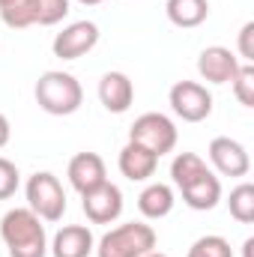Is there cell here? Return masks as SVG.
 <instances>
[{"label":"cell","instance_id":"cell-1","mask_svg":"<svg viewBox=\"0 0 254 257\" xmlns=\"http://www.w3.org/2000/svg\"><path fill=\"white\" fill-rule=\"evenodd\" d=\"M0 236L9 248V257H45L48 233L42 218L30 206H15L0 221Z\"/></svg>","mask_w":254,"mask_h":257},{"label":"cell","instance_id":"cell-2","mask_svg":"<svg viewBox=\"0 0 254 257\" xmlns=\"http://www.w3.org/2000/svg\"><path fill=\"white\" fill-rule=\"evenodd\" d=\"M33 96H36V105L51 117H69L84 102L81 81L69 72H60V69L42 72L36 87H33Z\"/></svg>","mask_w":254,"mask_h":257},{"label":"cell","instance_id":"cell-3","mask_svg":"<svg viewBox=\"0 0 254 257\" xmlns=\"http://www.w3.org/2000/svg\"><path fill=\"white\" fill-rule=\"evenodd\" d=\"M156 248V230L144 221H126L120 227H111L99 242V257H144Z\"/></svg>","mask_w":254,"mask_h":257},{"label":"cell","instance_id":"cell-4","mask_svg":"<svg viewBox=\"0 0 254 257\" xmlns=\"http://www.w3.org/2000/svg\"><path fill=\"white\" fill-rule=\"evenodd\" d=\"M27 206L42 221H60L66 212V192L51 171H39L27 180Z\"/></svg>","mask_w":254,"mask_h":257},{"label":"cell","instance_id":"cell-5","mask_svg":"<svg viewBox=\"0 0 254 257\" xmlns=\"http://www.w3.org/2000/svg\"><path fill=\"white\" fill-rule=\"evenodd\" d=\"M177 138H180V132L174 126V120L165 117V114H159V111L141 114V117L135 120V126L129 128V141H132V144H141L144 150L156 153L159 159L177 147Z\"/></svg>","mask_w":254,"mask_h":257},{"label":"cell","instance_id":"cell-6","mask_svg":"<svg viewBox=\"0 0 254 257\" xmlns=\"http://www.w3.org/2000/svg\"><path fill=\"white\" fill-rule=\"evenodd\" d=\"M168 102L183 123H203L212 114V93L197 81H177L168 93Z\"/></svg>","mask_w":254,"mask_h":257},{"label":"cell","instance_id":"cell-7","mask_svg":"<svg viewBox=\"0 0 254 257\" xmlns=\"http://www.w3.org/2000/svg\"><path fill=\"white\" fill-rule=\"evenodd\" d=\"M96 42H99V27L93 21H72L54 36L51 51L60 60H78V57L90 54L96 48Z\"/></svg>","mask_w":254,"mask_h":257},{"label":"cell","instance_id":"cell-8","mask_svg":"<svg viewBox=\"0 0 254 257\" xmlns=\"http://www.w3.org/2000/svg\"><path fill=\"white\" fill-rule=\"evenodd\" d=\"M81 206L93 224H111L123 215V192H120V186L105 180L102 186L81 194Z\"/></svg>","mask_w":254,"mask_h":257},{"label":"cell","instance_id":"cell-9","mask_svg":"<svg viewBox=\"0 0 254 257\" xmlns=\"http://www.w3.org/2000/svg\"><path fill=\"white\" fill-rule=\"evenodd\" d=\"M209 162L212 168L221 174V177H245L251 171V159H248V150L233 141V138H212L209 141Z\"/></svg>","mask_w":254,"mask_h":257},{"label":"cell","instance_id":"cell-10","mask_svg":"<svg viewBox=\"0 0 254 257\" xmlns=\"http://www.w3.org/2000/svg\"><path fill=\"white\" fill-rule=\"evenodd\" d=\"M239 66H242L239 57H236L230 48H224V45H209V48H203L200 57H197V72H200V78L209 81V84H230V81L236 78Z\"/></svg>","mask_w":254,"mask_h":257},{"label":"cell","instance_id":"cell-11","mask_svg":"<svg viewBox=\"0 0 254 257\" xmlns=\"http://www.w3.org/2000/svg\"><path fill=\"white\" fill-rule=\"evenodd\" d=\"M66 177L72 183V189L78 194L90 192L96 186H102L108 180V171H105V159L99 153H78L69 159V168H66Z\"/></svg>","mask_w":254,"mask_h":257},{"label":"cell","instance_id":"cell-12","mask_svg":"<svg viewBox=\"0 0 254 257\" xmlns=\"http://www.w3.org/2000/svg\"><path fill=\"white\" fill-rule=\"evenodd\" d=\"M99 102L111 114H126L135 102V84L126 72H105L99 81Z\"/></svg>","mask_w":254,"mask_h":257},{"label":"cell","instance_id":"cell-13","mask_svg":"<svg viewBox=\"0 0 254 257\" xmlns=\"http://www.w3.org/2000/svg\"><path fill=\"white\" fill-rule=\"evenodd\" d=\"M96 251L93 230L84 224H66L51 239V254L54 257H90Z\"/></svg>","mask_w":254,"mask_h":257},{"label":"cell","instance_id":"cell-14","mask_svg":"<svg viewBox=\"0 0 254 257\" xmlns=\"http://www.w3.org/2000/svg\"><path fill=\"white\" fill-rule=\"evenodd\" d=\"M117 165H120V174L126 180H132V183H147L156 174V168H159V156L150 153V150H144L141 144H132L129 141L126 147L120 150Z\"/></svg>","mask_w":254,"mask_h":257},{"label":"cell","instance_id":"cell-15","mask_svg":"<svg viewBox=\"0 0 254 257\" xmlns=\"http://www.w3.org/2000/svg\"><path fill=\"white\" fill-rule=\"evenodd\" d=\"M180 192H183L186 206L197 209V212H206V209L218 206V200H221V180H218L212 171H206V174H200L197 180L186 183Z\"/></svg>","mask_w":254,"mask_h":257},{"label":"cell","instance_id":"cell-16","mask_svg":"<svg viewBox=\"0 0 254 257\" xmlns=\"http://www.w3.org/2000/svg\"><path fill=\"white\" fill-rule=\"evenodd\" d=\"M174 203H177L174 189L165 186V183H150L144 192L138 194V209H141V215L150 218V221H159V218L171 215Z\"/></svg>","mask_w":254,"mask_h":257},{"label":"cell","instance_id":"cell-17","mask_svg":"<svg viewBox=\"0 0 254 257\" xmlns=\"http://www.w3.org/2000/svg\"><path fill=\"white\" fill-rule=\"evenodd\" d=\"M165 12H168V21L174 27L191 30L209 18V0H168Z\"/></svg>","mask_w":254,"mask_h":257},{"label":"cell","instance_id":"cell-18","mask_svg":"<svg viewBox=\"0 0 254 257\" xmlns=\"http://www.w3.org/2000/svg\"><path fill=\"white\" fill-rule=\"evenodd\" d=\"M206 171H209V168H206V162H203L197 153H180V156L171 162V180H174L177 189H183L186 183L197 180V177L206 174Z\"/></svg>","mask_w":254,"mask_h":257},{"label":"cell","instance_id":"cell-19","mask_svg":"<svg viewBox=\"0 0 254 257\" xmlns=\"http://www.w3.org/2000/svg\"><path fill=\"white\" fill-rule=\"evenodd\" d=\"M27 6H30L33 24H42V27L60 24L69 15V0H27Z\"/></svg>","mask_w":254,"mask_h":257},{"label":"cell","instance_id":"cell-20","mask_svg":"<svg viewBox=\"0 0 254 257\" xmlns=\"http://www.w3.org/2000/svg\"><path fill=\"white\" fill-rule=\"evenodd\" d=\"M227 206H230V215L239 224H251L254 221V186L251 183H239L230 192V197H227Z\"/></svg>","mask_w":254,"mask_h":257},{"label":"cell","instance_id":"cell-21","mask_svg":"<svg viewBox=\"0 0 254 257\" xmlns=\"http://www.w3.org/2000/svg\"><path fill=\"white\" fill-rule=\"evenodd\" d=\"M186 257H233V248H230V242H227L224 236L206 233V236H200V239L191 245Z\"/></svg>","mask_w":254,"mask_h":257},{"label":"cell","instance_id":"cell-22","mask_svg":"<svg viewBox=\"0 0 254 257\" xmlns=\"http://www.w3.org/2000/svg\"><path fill=\"white\" fill-rule=\"evenodd\" d=\"M230 87H233V96L239 99L242 108H254V66L251 63L239 66V72L230 81Z\"/></svg>","mask_w":254,"mask_h":257},{"label":"cell","instance_id":"cell-23","mask_svg":"<svg viewBox=\"0 0 254 257\" xmlns=\"http://www.w3.org/2000/svg\"><path fill=\"white\" fill-rule=\"evenodd\" d=\"M0 18H3V24H6V27H12V30L33 27V15H30L27 0H12V3H6V6L0 9Z\"/></svg>","mask_w":254,"mask_h":257},{"label":"cell","instance_id":"cell-24","mask_svg":"<svg viewBox=\"0 0 254 257\" xmlns=\"http://www.w3.org/2000/svg\"><path fill=\"white\" fill-rule=\"evenodd\" d=\"M18 183H21L18 168H15L9 159L0 156V200H9L12 194L18 192Z\"/></svg>","mask_w":254,"mask_h":257},{"label":"cell","instance_id":"cell-25","mask_svg":"<svg viewBox=\"0 0 254 257\" xmlns=\"http://www.w3.org/2000/svg\"><path fill=\"white\" fill-rule=\"evenodd\" d=\"M239 57L245 63L254 60V21H245L242 30H239Z\"/></svg>","mask_w":254,"mask_h":257},{"label":"cell","instance_id":"cell-26","mask_svg":"<svg viewBox=\"0 0 254 257\" xmlns=\"http://www.w3.org/2000/svg\"><path fill=\"white\" fill-rule=\"evenodd\" d=\"M9 138H12V126H9V120L0 114V150L9 144Z\"/></svg>","mask_w":254,"mask_h":257},{"label":"cell","instance_id":"cell-27","mask_svg":"<svg viewBox=\"0 0 254 257\" xmlns=\"http://www.w3.org/2000/svg\"><path fill=\"white\" fill-rule=\"evenodd\" d=\"M242 248H245V257H254V254H251V248H254V239H251V236L245 239V245H242Z\"/></svg>","mask_w":254,"mask_h":257},{"label":"cell","instance_id":"cell-28","mask_svg":"<svg viewBox=\"0 0 254 257\" xmlns=\"http://www.w3.org/2000/svg\"><path fill=\"white\" fill-rule=\"evenodd\" d=\"M78 3H84V6H96V3H102V0H78Z\"/></svg>","mask_w":254,"mask_h":257},{"label":"cell","instance_id":"cell-29","mask_svg":"<svg viewBox=\"0 0 254 257\" xmlns=\"http://www.w3.org/2000/svg\"><path fill=\"white\" fill-rule=\"evenodd\" d=\"M144 257H168V254H162V251H156V248H153L150 254H144Z\"/></svg>","mask_w":254,"mask_h":257},{"label":"cell","instance_id":"cell-30","mask_svg":"<svg viewBox=\"0 0 254 257\" xmlns=\"http://www.w3.org/2000/svg\"><path fill=\"white\" fill-rule=\"evenodd\" d=\"M6 3H12V0H0V9H3V6H6Z\"/></svg>","mask_w":254,"mask_h":257}]
</instances>
